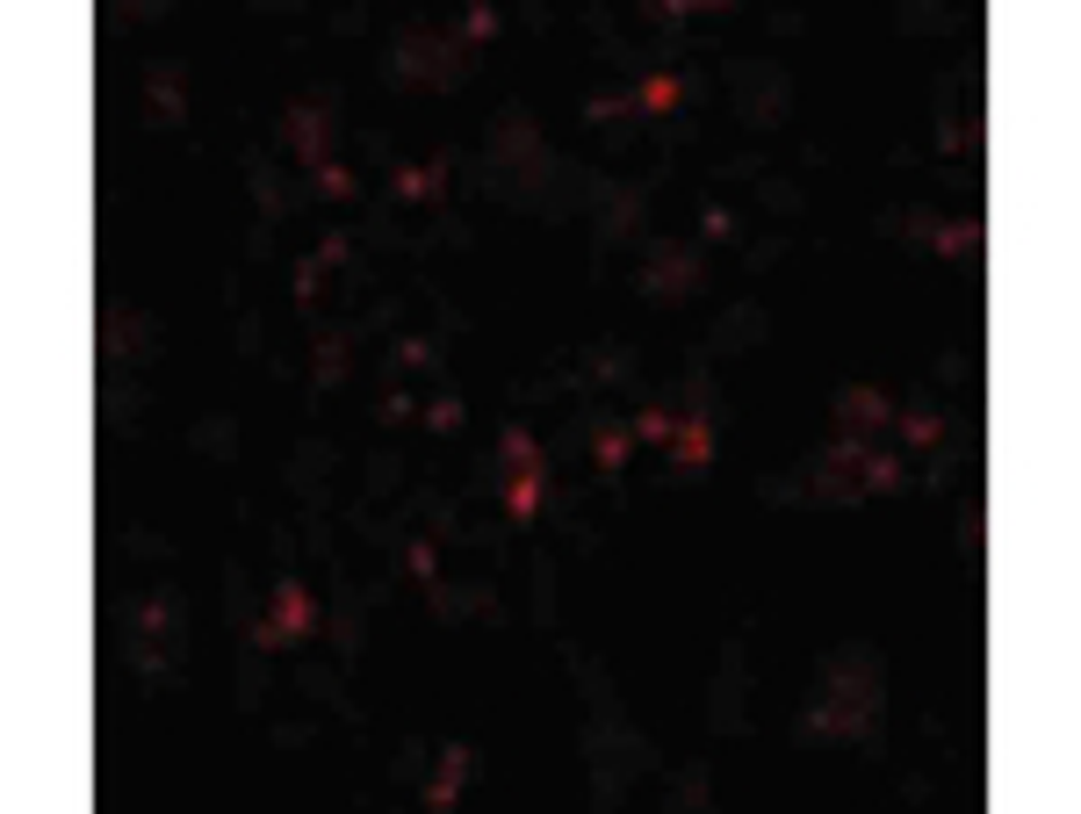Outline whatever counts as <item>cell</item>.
Returning <instances> with one entry per match:
<instances>
[{
    "instance_id": "10",
    "label": "cell",
    "mask_w": 1081,
    "mask_h": 814,
    "mask_svg": "<svg viewBox=\"0 0 1081 814\" xmlns=\"http://www.w3.org/2000/svg\"><path fill=\"white\" fill-rule=\"evenodd\" d=\"M685 289H692V267H685V259H663V267H649V296L685 303Z\"/></svg>"
},
{
    "instance_id": "17",
    "label": "cell",
    "mask_w": 1081,
    "mask_h": 814,
    "mask_svg": "<svg viewBox=\"0 0 1081 814\" xmlns=\"http://www.w3.org/2000/svg\"><path fill=\"white\" fill-rule=\"evenodd\" d=\"M340 360H346V346H340V339H325V346H318V382L340 376Z\"/></svg>"
},
{
    "instance_id": "16",
    "label": "cell",
    "mask_w": 1081,
    "mask_h": 814,
    "mask_svg": "<svg viewBox=\"0 0 1081 814\" xmlns=\"http://www.w3.org/2000/svg\"><path fill=\"white\" fill-rule=\"evenodd\" d=\"M461 37H498V8H469V15H461Z\"/></svg>"
},
{
    "instance_id": "5",
    "label": "cell",
    "mask_w": 1081,
    "mask_h": 814,
    "mask_svg": "<svg viewBox=\"0 0 1081 814\" xmlns=\"http://www.w3.org/2000/svg\"><path fill=\"white\" fill-rule=\"evenodd\" d=\"M441 180H447V160H404L397 174H390V188H397V202H433L441 195Z\"/></svg>"
},
{
    "instance_id": "9",
    "label": "cell",
    "mask_w": 1081,
    "mask_h": 814,
    "mask_svg": "<svg viewBox=\"0 0 1081 814\" xmlns=\"http://www.w3.org/2000/svg\"><path fill=\"white\" fill-rule=\"evenodd\" d=\"M461 778H469V750H461V742H447V750H441V778L425 786V807H455Z\"/></svg>"
},
{
    "instance_id": "12",
    "label": "cell",
    "mask_w": 1081,
    "mask_h": 814,
    "mask_svg": "<svg viewBox=\"0 0 1081 814\" xmlns=\"http://www.w3.org/2000/svg\"><path fill=\"white\" fill-rule=\"evenodd\" d=\"M498 455H505V469H512V476H520V469H548V461H540V447L520 433V425L505 433V447H498Z\"/></svg>"
},
{
    "instance_id": "11",
    "label": "cell",
    "mask_w": 1081,
    "mask_h": 814,
    "mask_svg": "<svg viewBox=\"0 0 1081 814\" xmlns=\"http://www.w3.org/2000/svg\"><path fill=\"white\" fill-rule=\"evenodd\" d=\"M310 180H318V195H332V202H354L360 195V180L346 174L340 160H325V166H310Z\"/></svg>"
},
{
    "instance_id": "7",
    "label": "cell",
    "mask_w": 1081,
    "mask_h": 814,
    "mask_svg": "<svg viewBox=\"0 0 1081 814\" xmlns=\"http://www.w3.org/2000/svg\"><path fill=\"white\" fill-rule=\"evenodd\" d=\"M540 497H548V469H520V476H512V491H505V519H512V526H526V519L540 512Z\"/></svg>"
},
{
    "instance_id": "13",
    "label": "cell",
    "mask_w": 1081,
    "mask_h": 814,
    "mask_svg": "<svg viewBox=\"0 0 1081 814\" xmlns=\"http://www.w3.org/2000/svg\"><path fill=\"white\" fill-rule=\"evenodd\" d=\"M901 433L916 440V447H938V440H944V411H908V418H901Z\"/></svg>"
},
{
    "instance_id": "6",
    "label": "cell",
    "mask_w": 1081,
    "mask_h": 814,
    "mask_svg": "<svg viewBox=\"0 0 1081 814\" xmlns=\"http://www.w3.org/2000/svg\"><path fill=\"white\" fill-rule=\"evenodd\" d=\"M916 231H923V239H930V245H938V253H952V259H966V253H974V245H981V224H974V217H959V224L916 217Z\"/></svg>"
},
{
    "instance_id": "1",
    "label": "cell",
    "mask_w": 1081,
    "mask_h": 814,
    "mask_svg": "<svg viewBox=\"0 0 1081 814\" xmlns=\"http://www.w3.org/2000/svg\"><path fill=\"white\" fill-rule=\"evenodd\" d=\"M310 620H318V606H310V592L289 576V584L275 592V620H260V627H253V641H260V649H289L296 635H310Z\"/></svg>"
},
{
    "instance_id": "4",
    "label": "cell",
    "mask_w": 1081,
    "mask_h": 814,
    "mask_svg": "<svg viewBox=\"0 0 1081 814\" xmlns=\"http://www.w3.org/2000/svg\"><path fill=\"white\" fill-rule=\"evenodd\" d=\"M837 418L851 433H887V425H894V404H887V390H843Z\"/></svg>"
},
{
    "instance_id": "20",
    "label": "cell",
    "mask_w": 1081,
    "mask_h": 814,
    "mask_svg": "<svg viewBox=\"0 0 1081 814\" xmlns=\"http://www.w3.org/2000/svg\"><path fill=\"white\" fill-rule=\"evenodd\" d=\"M397 360L404 368H419V360H433V346H425V339H397Z\"/></svg>"
},
{
    "instance_id": "2",
    "label": "cell",
    "mask_w": 1081,
    "mask_h": 814,
    "mask_svg": "<svg viewBox=\"0 0 1081 814\" xmlns=\"http://www.w3.org/2000/svg\"><path fill=\"white\" fill-rule=\"evenodd\" d=\"M281 138L296 144L303 166H325V109H310V101H289V109H281Z\"/></svg>"
},
{
    "instance_id": "19",
    "label": "cell",
    "mask_w": 1081,
    "mask_h": 814,
    "mask_svg": "<svg viewBox=\"0 0 1081 814\" xmlns=\"http://www.w3.org/2000/svg\"><path fill=\"white\" fill-rule=\"evenodd\" d=\"M425 418L447 433V425H461V404H455V397H433V411H425Z\"/></svg>"
},
{
    "instance_id": "3",
    "label": "cell",
    "mask_w": 1081,
    "mask_h": 814,
    "mask_svg": "<svg viewBox=\"0 0 1081 814\" xmlns=\"http://www.w3.org/2000/svg\"><path fill=\"white\" fill-rule=\"evenodd\" d=\"M707 455H714V425H707L700 411L678 418V433H671V469H678V476H700Z\"/></svg>"
},
{
    "instance_id": "8",
    "label": "cell",
    "mask_w": 1081,
    "mask_h": 814,
    "mask_svg": "<svg viewBox=\"0 0 1081 814\" xmlns=\"http://www.w3.org/2000/svg\"><path fill=\"white\" fill-rule=\"evenodd\" d=\"M678 101H685V80H678V73H649V80L635 87V116H671Z\"/></svg>"
},
{
    "instance_id": "18",
    "label": "cell",
    "mask_w": 1081,
    "mask_h": 814,
    "mask_svg": "<svg viewBox=\"0 0 1081 814\" xmlns=\"http://www.w3.org/2000/svg\"><path fill=\"white\" fill-rule=\"evenodd\" d=\"M404 562H411V576L433 584V540H411V556H404Z\"/></svg>"
},
{
    "instance_id": "15",
    "label": "cell",
    "mask_w": 1081,
    "mask_h": 814,
    "mask_svg": "<svg viewBox=\"0 0 1081 814\" xmlns=\"http://www.w3.org/2000/svg\"><path fill=\"white\" fill-rule=\"evenodd\" d=\"M671 433H678V418L663 411V404H649V411L635 418V440H649V447H657V440H671Z\"/></svg>"
},
{
    "instance_id": "14",
    "label": "cell",
    "mask_w": 1081,
    "mask_h": 814,
    "mask_svg": "<svg viewBox=\"0 0 1081 814\" xmlns=\"http://www.w3.org/2000/svg\"><path fill=\"white\" fill-rule=\"evenodd\" d=\"M592 455H599V469H621L627 461V433L621 425H599V433H592Z\"/></svg>"
}]
</instances>
